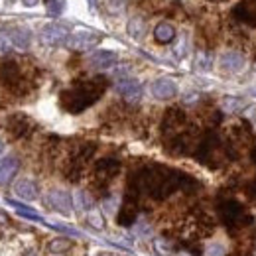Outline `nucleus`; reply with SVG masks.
<instances>
[{"label":"nucleus","instance_id":"1","mask_svg":"<svg viewBox=\"0 0 256 256\" xmlns=\"http://www.w3.org/2000/svg\"><path fill=\"white\" fill-rule=\"evenodd\" d=\"M197 188V182L178 172L172 168H164V166H146L140 168L136 174L130 176V193L132 195H148L152 199H166L172 193H176L178 190H186V192H193Z\"/></svg>","mask_w":256,"mask_h":256},{"label":"nucleus","instance_id":"2","mask_svg":"<svg viewBox=\"0 0 256 256\" xmlns=\"http://www.w3.org/2000/svg\"><path fill=\"white\" fill-rule=\"evenodd\" d=\"M106 85H108V81L100 75L93 77V79H87V81H79L71 89H65L62 93V96H60L62 106L71 114H79L85 108H89L91 104H95L102 96V93L106 91Z\"/></svg>","mask_w":256,"mask_h":256},{"label":"nucleus","instance_id":"3","mask_svg":"<svg viewBox=\"0 0 256 256\" xmlns=\"http://www.w3.org/2000/svg\"><path fill=\"white\" fill-rule=\"evenodd\" d=\"M217 211H219L221 221L226 224V228L232 230L234 234H236L238 230H242L244 226L252 224V215L246 213L244 207H242L236 199H223V201L219 203Z\"/></svg>","mask_w":256,"mask_h":256},{"label":"nucleus","instance_id":"4","mask_svg":"<svg viewBox=\"0 0 256 256\" xmlns=\"http://www.w3.org/2000/svg\"><path fill=\"white\" fill-rule=\"evenodd\" d=\"M186 128H188V116H186V112L180 106H170L166 110V114H164V120H162V132H164L166 140L172 138V136H176V134H180Z\"/></svg>","mask_w":256,"mask_h":256},{"label":"nucleus","instance_id":"5","mask_svg":"<svg viewBox=\"0 0 256 256\" xmlns=\"http://www.w3.org/2000/svg\"><path fill=\"white\" fill-rule=\"evenodd\" d=\"M0 73H2V81H4V83H6V85L12 89V91L22 93V89H24L26 81H24V75H22L20 65L10 60V62H6V64L2 65Z\"/></svg>","mask_w":256,"mask_h":256},{"label":"nucleus","instance_id":"6","mask_svg":"<svg viewBox=\"0 0 256 256\" xmlns=\"http://www.w3.org/2000/svg\"><path fill=\"white\" fill-rule=\"evenodd\" d=\"M100 42V36L95 32H89V30H81V32H75L73 36H69L67 40V46L75 52H89L93 50L96 44Z\"/></svg>","mask_w":256,"mask_h":256},{"label":"nucleus","instance_id":"7","mask_svg":"<svg viewBox=\"0 0 256 256\" xmlns=\"http://www.w3.org/2000/svg\"><path fill=\"white\" fill-rule=\"evenodd\" d=\"M120 172V162L114 158H102L95 164V178L98 184H108Z\"/></svg>","mask_w":256,"mask_h":256},{"label":"nucleus","instance_id":"8","mask_svg":"<svg viewBox=\"0 0 256 256\" xmlns=\"http://www.w3.org/2000/svg\"><path fill=\"white\" fill-rule=\"evenodd\" d=\"M40 40L46 46H60L69 40V30L62 26V24H48L42 32H40Z\"/></svg>","mask_w":256,"mask_h":256},{"label":"nucleus","instance_id":"9","mask_svg":"<svg viewBox=\"0 0 256 256\" xmlns=\"http://www.w3.org/2000/svg\"><path fill=\"white\" fill-rule=\"evenodd\" d=\"M116 93L122 96L128 102H136L140 96H142V85L136 81V79H130V77H122L116 81L114 85Z\"/></svg>","mask_w":256,"mask_h":256},{"label":"nucleus","instance_id":"10","mask_svg":"<svg viewBox=\"0 0 256 256\" xmlns=\"http://www.w3.org/2000/svg\"><path fill=\"white\" fill-rule=\"evenodd\" d=\"M48 203L52 209L64 213V215H69L71 209H73V199L67 192H62V190H54V192L48 193Z\"/></svg>","mask_w":256,"mask_h":256},{"label":"nucleus","instance_id":"11","mask_svg":"<svg viewBox=\"0 0 256 256\" xmlns=\"http://www.w3.org/2000/svg\"><path fill=\"white\" fill-rule=\"evenodd\" d=\"M136 207H138V199H136V195L128 193L126 197H124V203H122L120 211H118V217H116L118 224L130 226V224L134 223V221H136Z\"/></svg>","mask_w":256,"mask_h":256},{"label":"nucleus","instance_id":"12","mask_svg":"<svg viewBox=\"0 0 256 256\" xmlns=\"http://www.w3.org/2000/svg\"><path fill=\"white\" fill-rule=\"evenodd\" d=\"M34 122L26 116V114H12L8 118V130L12 132L14 138H24L32 132Z\"/></svg>","mask_w":256,"mask_h":256},{"label":"nucleus","instance_id":"13","mask_svg":"<svg viewBox=\"0 0 256 256\" xmlns=\"http://www.w3.org/2000/svg\"><path fill=\"white\" fill-rule=\"evenodd\" d=\"M116 62H118V58H116V54L110 52V50H98V52L89 56V65H91L93 69H98V71L110 69Z\"/></svg>","mask_w":256,"mask_h":256},{"label":"nucleus","instance_id":"14","mask_svg":"<svg viewBox=\"0 0 256 256\" xmlns=\"http://www.w3.org/2000/svg\"><path fill=\"white\" fill-rule=\"evenodd\" d=\"M152 95L156 98H160V100H170V98H174L178 95V87H176V83L172 79L160 77V79H156L152 83Z\"/></svg>","mask_w":256,"mask_h":256},{"label":"nucleus","instance_id":"15","mask_svg":"<svg viewBox=\"0 0 256 256\" xmlns=\"http://www.w3.org/2000/svg\"><path fill=\"white\" fill-rule=\"evenodd\" d=\"M20 170V160L16 156H6L0 160V186L10 184V180L16 176V172Z\"/></svg>","mask_w":256,"mask_h":256},{"label":"nucleus","instance_id":"16","mask_svg":"<svg viewBox=\"0 0 256 256\" xmlns=\"http://www.w3.org/2000/svg\"><path fill=\"white\" fill-rule=\"evenodd\" d=\"M242 65H244V58H242V54H240V52L230 50V52H224L223 58H221V67H223L224 71L236 73V71H240V69H242Z\"/></svg>","mask_w":256,"mask_h":256},{"label":"nucleus","instance_id":"17","mask_svg":"<svg viewBox=\"0 0 256 256\" xmlns=\"http://www.w3.org/2000/svg\"><path fill=\"white\" fill-rule=\"evenodd\" d=\"M232 16H234L238 22H242V24L256 26V8L248 6V4H238V6H234Z\"/></svg>","mask_w":256,"mask_h":256},{"label":"nucleus","instance_id":"18","mask_svg":"<svg viewBox=\"0 0 256 256\" xmlns=\"http://www.w3.org/2000/svg\"><path fill=\"white\" fill-rule=\"evenodd\" d=\"M154 40L158 44H172L176 40V28L168 22H160L156 28H154Z\"/></svg>","mask_w":256,"mask_h":256},{"label":"nucleus","instance_id":"19","mask_svg":"<svg viewBox=\"0 0 256 256\" xmlns=\"http://www.w3.org/2000/svg\"><path fill=\"white\" fill-rule=\"evenodd\" d=\"M14 192H16L18 197H22L26 201H32V199L38 197V188H36V184H34L32 180H20L14 186Z\"/></svg>","mask_w":256,"mask_h":256},{"label":"nucleus","instance_id":"20","mask_svg":"<svg viewBox=\"0 0 256 256\" xmlns=\"http://www.w3.org/2000/svg\"><path fill=\"white\" fill-rule=\"evenodd\" d=\"M10 34H12L14 46L20 48V50H26L30 46V42H32V34H30L28 28H14V30H10Z\"/></svg>","mask_w":256,"mask_h":256},{"label":"nucleus","instance_id":"21","mask_svg":"<svg viewBox=\"0 0 256 256\" xmlns=\"http://www.w3.org/2000/svg\"><path fill=\"white\" fill-rule=\"evenodd\" d=\"M146 32V24H144V20L142 18H132L130 22H128V34L134 38V40H140L142 36Z\"/></svg>","mask_w":256,"mask_h":256},{"label":"nucleus","instance_id":"22","mask_svg":"<svg viewBox=\"0 0 256 256\" xmlns=\"http://www.w3.org/2000/svg\"><path fill=\"white\" fill-rule=\"evenodd\" d=\"M8 203L22 215V217H26V219H32V221H42V217L34 211V209H30L28 205H22V203H18V201H12V199H8Z\"/></svg>","mask_w":256,"mask_h":256},{"label":"nucleus","instance_id":"23","mask_svg":"<svg viewBox=\"0 0 256 256\" xmlns=\"http://www.w3.org/2000/svg\"><path fill=\"white\" fill-rule=\"evenodd\" d=\"M14 42H12V34L10 30H0V56H6L12 50Z\"/></svg>","mask_w":256,"mask_h":256},{"label":"nucleus","instance_id":"24","mask_svg":"<svg viewBox=\"0 0 256 256\" xmlns=\"http://www.w3.org/2000/svg\"><path fill=\"white\" fill-rule=\"evenodd\" d=\"M48 248L52 250V252H65V250H69L71 248V242L67 240V238H54L50 244H48Z\"/></svg>","mask_w":256,"mask_h":256},{"label":"nucleus","instance_id":"25","mask_svg":"<svg viewBox=\"0 0 256 256\" xmlns=\"http://www.w3.org/2000/svg\"><path fill=\"white\" fill-rule=\"evenodd\" d=\"M46 4H48V12H50L52 16H60L65 10V0H50V2H46Z\"/></svg>","mask_w":256,"mask_h":256},{"label":"nucleus","instance_id":"26","mask_svg":"<svg viewBox=\"0 0 256 256\" xmlns=\"http://www.w3.org/2000/svg\"><path fill=\"white\" fill-rule=\"evenodd\" d=\"M154 246H156V250H158V254L160 256L172 254V244H170V242H166L164 238H156V240H154Z\"/></svg>","mask_w":256,"mask_h":256},{"label":"nucleus","instance_id":"27","mask_svg":"<svg viewBox=\"0 0 256 256\" xmlns=\"http://www.w3.org/2000/svg\"><path fill=\"white\" fill-rule=\"evenodd\" d=\"M197 67L203 69V71L211 67V56H209L207 52H199V54H197Z\"/></svg>","mask_w":256,"mask_h":256},{"label":"nucleus","instance_id":"28","mask_svg":"<svg viewBox=\"0 0 256 256\" xmlns=\"http://www.w3.org/2000/svg\"><path fill=\"white\" fill-rule=\"evenodd\" d=\"M77 201H79V207H81V209H91V205H93L91 197H89L87 193H83V192L77 193Z\"/></svg>","mask_w":256,"mask_h":256},{"label":"nucleus","instance_id":"29","mask_svg":"<svg viewBox=\"0 0 256 256\" xmlns=\"http://www.w3.org/2000/svg\"><path fill=\"white\" fill-rule=\"evenodd\" d=\"M207 256H224V250L221 244H215V246H211L209 248V252H207Z\"/></svg>","mask_w":256,"mask_h":256},{"label":"nucleus","instance_id":"30","mask_svg":"<svg viewBox=\"0 0 256 256\" xmlns=\"http://www.w3.org/2000/svg\"><path fill=\"white\" fill-rule=\"evenodd\" d=\"M24 2V6H28V8H32V6H36L40 0H22Z\"/></svg>","mask_w":256,"mask_h":256},{"label":"nucleus","instance_id":"31","mask_svg":"<svg viewBox=\"0 0 256 256\" xmlns=\"http://www.w3.org/2000/svg\"><path fill=\"white\" fill-rule=\"evenodd\" d=\"M250 160H252L256 164V140H254V146L250 148Z\"/></svg>","mask_w":256,"mask_h":256},{"label":"nucleus","instance_id":"32","mask_svg":"<svg viewBox=\"0 0 256 256\" xmlns=\"http://www.w3.org/2000/svg\"><path fill=\"white\" fill-rule=\"evenodd\" d=\"M4 152V144H2V140H0V154Z\"/></svg>","mask_w":256,"mask_h":256},{"label":"nucleus","instance_id":"33","mask_svg":"<svg viewBox=\"0 0 256 256\" xmlns=\"http://www.w3.org/2000/svg\"><path fill=\"white\" fill-rule=\"evenodd\" d=\"M252 2V8H256V0H250Z\"/></svg>","mask_w":256,"mask_h":256},{"label":"nucleus","instance_id":"34","mask_svg":"<svg viewBox=\"0 0 256 256\" xmlns=\"http://www.w3.org/2000/svg\"><path fill=\"white\" fill-rule=\"evenodd\" d=\"M110 2H120V0H110Z\"/></svg>","mask_w":256,"mask_h":256},{"label":"nucleus","instance_id":"35","mask_svg":"<svg viewBox=\"0 0 256 256\" xmlns=\"http://www.w3.org/2000/svg\"><path fill=\"white\" fill-rule=\"evenodd\" d=\"M46 2H50V0H46Z\"/></svg>","mask_w":256,"mask_h":256}]
</instances>
